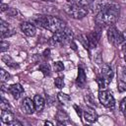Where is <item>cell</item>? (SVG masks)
<instances>
[{
    "mask_svg": "<svg viewBox=\"0 0 126 126\" xmlns=\"http://www.w3.org/2000/svg\"><path fill=\"white\" fill-rule=\"evenodd\" d=\"M42 1H47V2H52V1H55V0H42Z\"/></svg>",
    "mask_w": 126,
    "mask_h": 126,
    "instance_id": "40",
    "label": "cell"
},
{
    "mask_svg": "<svg viewBox=\"0 0 126 126\" xmlns=\"http://www.w3.org/2000/svg\"><path fill=\"white\" fill-rule=\"evenodd\" d=\"M33 21L36 24V26L44 28V29L52 32L53 33L60 32L66 28V23L63 20H61L57 17H53V16L39 15L36 18H34Z\"/></svg>",
    "mask_w": 126,
    "mask_h": 126,
    "instance_id": "1",
    "label": "cell"
},
{
    "mask_svg": "<svg viewBox=\"0 0 126 126\" xmlns=\"http://www.w3.org/2000/svg\"><path fill=\"white\" fill-rule=\"evenodd\" d=\"M98 99H99V102L103 106L110 108V109L114 108L115 100H114V97L110 92L105 91V90H100L98 92Z\"/></svg>",
    "mask_w": 126,
    "mask_h": 126,
    "instance_id": "7",
    "label": "cell"
},
{
    "mask_svg": "<svg viewBox=\"0 0 126 126\" xmlns=\"http://www.w3.org/2000/svg\"><path fill=\"white\" fill-rule=\"evenodd\" d=\"M8 92L13 95L14 98H19L21 94L24 93V89L20 84H13L8 88Z\"/></svg>",
    "mask_w": 126,
    "mask_h": 126,
    "instance_id": "14",
    "label": "cell"
},
{
    "mask_svg": "<svg viewBox=\"0 0 126 126\" xmlns=\"http://www.w3.org/2000/svg\"><path fill=\"white\" fill-rule=\"evenodd\" d=\"M121 49H122V51L126 54V40H124V41L121 43Z\"/></svg>",
    "mask_w": 126,
    "mask_h": 126,
    "instance_id": "35",
    "label": "cell"
},
{
    "mask_svg": "<svg viewBox=\"0 0 126 126\" xmlns=\"http://www.w3.org/2000/svg\"><path fill=\"white\" fill-rule=\"evenodd\" d=\"M0 32H1V38H5V37H8V36H11L15 33L14 32V29L10 27V25L6 22H4L3 20L0 21Z\"/></svg>",
    "mask_w": 126,
    "mask_h": 126,
    "instance_id": "8",
    "label": "cell"
},
{
    "mask_svg": "<svg viewBox=\"0 0 126 126\" xmlns=\"http://www.w3.org/2000/svg\"><path fill=\"white\" fill-rule=\"evenodd\" d=\"M8 125H10V126H22L23 124H22L20 121H18V120H15V119H14V120H13L12 122H10Z\"/></svg>",
    "mask_w": 126,
    "mask_h": 126,
    "instance_id": "33",
    "label": "cell"
},
{
    "mask_svg": "<svg viewBox=\"0 0 126 126\" xmlns=\"http://www.w3.org/2000/svg\"><path fill=\"white\" fill-rule=\"evenodd\" d=\"M100 76L103 78L104 83H105V85H106V87H107V86L110 84L111 80H112V77H113V71H112V69H111L108 65H104V66L102 67Z\"/></svg>",
    "mask_w": 126,
    "mask_h": 126,
    "instance_id": "12",
    "label": "cell"
},
{
    "mask_svg": "<svg viewBox=\"0 0 126 126\" xmlns=\"http://www.w3.org/2000/svg\"><path fill=\"white\" fill-rule=\"evenodd\" d=\"M86 81H87V77H86V73L82 68H79L78 71V77H77V85L81 88H83L86 85Z\"/></svg>",
    "mask_w": 126,
    "mask_h": 126,
    "instance_id": "17",
    "label": "cell"
},
{
    "mask_svg": "<svg viewBox=\"0 0 126 126\" xmlns=\"http://www.w3.org/2000/svg\"><path fill=\"white\" fill-rule=\"evenodd\" d=\"M80 41L83 43V45H84L87 49H90V44H89V40H88L87 34H81V36H80Z\"/></svg>",
    "mask_w": 126,
    "mask_h": 126,
    "instance_id": "27",
    "label": "cell"
},
{
    "mask_svg": "<svg viewBox=\"0 0 126 126\" xmlns=\"http://www.w3.org/2000/svg\"><path fill=\"white\" fill-rule=\"evenodd\" d=\"M57 97H58L59 101L62 102V103H68L70 101V96L68 94H64V93H59L58 95H57Z\"/></svg>",
    "mask_w": 126,
    "mask_h": 126,
    "instance_id": "22",
    "label": "cell"
},
{
    "mask_svg": "<svg viewBox=\"0 0 126 126\" xmlns=\"http://www.w3.org/2000/svg\"><path fill=\"white\" fill-rule=\"evenodd\" d=\"M9 46H10L9 42H7V41L2 39V41H1V52H5L6 50H8Z\"/></svg>",
    "mask_w": 126,
    "mask_h": 126,
    "instance_id": "31",
    "label": "cell"
},
{
    "mask_svg": "<svg viewBox=\"0 0 126 126\" xmlns=\"http://www.w3.org/2000/svg\"><path fill=\"white\" fill-rule=\"evenodd\" d=\"M90 6H91L92 11L94 13L97 14L100 11H103V10H106V9H109L112 7H116L119 5H118V3H116L113 0H94Z\"/></svg>",
    "mask_w": 126,
    "mask_h": 126,
    "instance_id": "5",
    "label": "cell"
},
{
    "mask_svg": "<svg viewBox=\"0 0 126 126\" xmlns=\"http://www.w3.org/2000/svg\"><path fill=\"white\" fill-rule=\"evenodd\" d=\"M0 106H1V109H10L11 110V106L9 104V101L7 99H5L3 96H2V99H1Z\"/></svg>",
    "mask_w": 126,
    "mask_h": 126,
    "instance_id": "28",
    "label": "cell"
},
{
    "mask_svg": "<svg viewBox=\"0 0 126 126\" xmlns=\"http://www.w3.org/2000/svg\"><path fill=\"white\" fill-rule=\"evenodd\" d=\"M94 0H67L68 4H72V5H78V6H82V7H87L90 6L93 3Z\"/></svg>",
    "mask_w": 126,
    "mask_h": 126,
    "instance_id": "18",
    "label": "cell"
},
{
    "mask_svg": "<svg viewBox=\"0 0 126 126\" xmlns=\"http://www.w3.org/2000/svg\"><path fill=\"white\" fill-rule=\"evenodd\" d=\"M7 14H8L9 16L13 17V16H16V15H17V11H16L15 9H13V8H10V9L7 11Z\"/></svg>",
    "mask_w": 126,
    "mask_h": 126,
    "instance_id": "32",
    "label": "cell"
},
{
    "mask_svg": "<svg viewBox=\"0 0 126 126\" xmlns=\"http://www.w3.org/2000/svg\"><path fill=\"white\" fill-rule=\"evenodd\" d=\"M83 111H84V118L86 121L90 123H94L97 120V114L92 107L87 106Z\"/></svg>",
    "mask_w": 126,
    "mask_h": 126,
    "instance_id": "13",
    "label": "cell"
},
{
    "mask_svg": "<svg viewBox=\"0 0 126 126\" xmlns=\"http://www.w3.org/2000/svg\"><path fill=\"white\" fill-rule=\"evenodd\" d=\"M88 40H89V44H90V48H94L100 38V32L99 30H94L92 32H90L89 34H87Z\"/></svg>",
    "mask_w": 126,
    "mask_h": 126,
    "instance_id": "9",
    "label": "cell"
},
{
    "mask_svg": "<svg viewBox=\"0 0 126 126\" xmlns=\"http://www.w3.org/2000/svg\"><path fill=\"white\" fill-rule=\"evenodd\" d=\"M64 10L68 16H70L71 18L76 19V20L83 19L88 14V9L86 7H82V6H78V5L68 4L64 7Z\"/></svg>",
    "mask_w": 126,
    "mask_h": 126,
    "instance_id": "4",
    "label": "cell"
},
{
    "mask_svg": "<svg viewBox=\"0 0 126 126\" xmlns=\"http://www.w3.org/2000/svg\"><path fill=\"white\" fill-rule=\"evenodd\" d=\"M2 60H3L4 63H5L7 66H9V67H12V68L18 67V65L15 63V61H14L9 55H4V56L2 57Z\"/></svg>",
    "mask_w": 126,
    "mask_h": 126,
    "instance_id": "20",
    "label": "cell"
},
{
    "mask_svg": "<svg viewBox=\"0 0 126 126\" xmlns=\"http://www.w3.org/2000/svg\"><path fill=\"white\" fill-rule=\"evenodd\" d=\"M107 37H108V41L112 44V45H119L121 44L125 39L123 36V33L120 32L115 26H110L108 31H107Z\"/></svg>",
    "mask_w": 126,
    "mask_h": 126,
    "instance_id": "6",
    "label": "cell"
},
{
    "mask_svg": "<svg viewBox=\"0 0 126 126\" xmlns=\"http://www.w3.org/2000/svg\"><path fill=\"white\" fill-rule=\"evenodd\" d=\"M124 60H125V62H126V54L124 55Z\"/></svg>",
    "mask_w": 126,
    "mask_h": 126,
    "instance_id": "41",
    "label": "cell"
},
{
    "mask_svg": "<svg viewBox=\"0 0 126 126\" xmlns=\"http://www.w3.org/2000/svg\"><path fill=\"white\" fill-rule=\"evenodd\" d=\"M119 109L122 112V114L126 117V97H124L120 101V103H119Z\"/></svg>",
    "mask_w": 126,
    "mask_h": 126,
    "instance_id": "26",
    "label": "cell"
},
{
    "mask_svg": "<svg viewBox=\"0 0 126 126\" xmlns=\"http://www.w3.org/2000/svg\"><path fill=\"white\" fill-rule=\"evenodd\" d=\"M122 82H124L126 84V67H122L121 68V72H120V79Z\"/></svg>",
    "mask_w": 126,
    "mask_h": 126,
    "instance_id": "30",
    "label": "cell"
},
{
    "mask_svg": "<svg viewBox=\"0 0 126 126\" xmlns=\"http://www.w3.org/2000/svg\"><path fill=\"white\" fill-rule=\"evenodd\" d=\"M33 102H34L35 110L37 112H40L44 107V99H43V97L41 95H39V94H35L34 97H33Z\"/></svg>",
    "mask_w": 126,
    "mask_h": 126,
    "instance_id": "16",
    "label": "cell"
},
{
    "mask_svg": "<svg viewBox=\"0 0 126 126\" xmlns=\"http://www.w3.org/2000/svg\"><path fill=\"white\" fill-rule=\"evenodd\" d=\"M21 28V31L27 35V36H33L36 32V29L34 27L33 24L32 23H29V22H24L21 24L20 26Z\"/></svg>",
    "mask_w": 126,
    "mask_h": 126,
    "instance_id": "10",
    "label": "cell"
},
{
    "mask_svg": "<svg viewBox=\"0 0 126 126\" xmlns=\"http://www.w3.org/2000/svg\"><path fill=\"white\" fill-rule=\"evenodd\" d=\"M119 14H120V6L112 7L95 14L94 22L99 27H105V26L110 27L116 23V21L119 18Z\"/></svg>",
    "mask_w": 126,
    "mask_h": 126,
    "instance_id": "2",
    "label": "cell"
},
{
    "mask_svg": "<svg viewBox=\"0 0 126 126\" xmlns=\"http://www.w3.org/2000/svg\"><path fill=\"white\" fill-rule=\"evenodd\" d=\"M39 70L42 72L44 76H49L50 75V66L46 63H43L39 66Z\"/></svg>",
    "mask_w": 126,
    "mask_h": 126,
    "instance_id": "21",
    "label": "cell"
},
{
    "mask_svg": "<svg viewBox=\"0 0 126 126\" xmlns=\"http://www.w3.org/2000/svg\"><path fill=\"white\" fill-rule=\"evenodd\" d=\"M22 109L26 114H32L35 110L33 100H32L30 97L24 98V100L22 101Z\"/></svg>",
    "mask_w": 126,
    "mask_h": 126,
    "instance_id": "11",
    "label": "cell"
},
{
    "mask_svg": "<svg viewBox=\"0 0 126 126\" xmlns=\"http://www.w3.org/2000/svg\"><path fill=\"white\" fill-rule=\"evenodd\" d=\"M54 85L56 88L58 89H62L64 87V80L62 77H57L55 80H54Z\"/></svg>",
    "mask_w": 126,
    "mask_h": 126,
    "instance_id": "25",
    "label": "cell"
},
{
    "mask_svg": "<svg viewBox=\"0 0 126 126\" xmlns=\"http://www.w3.org/2000/svg\"><path fill=\"white\" fill-rule=\"evenodd\" d=\"M74 108L76 109V111H77V113H78V115H82V110H81V108L80 107H78L77 105H74Z\"/></svg>",
    "mask_w": 126,
    "mask_h": 126,
    "instance_id": "36",
    "label": "cell"
},
{
    "mask_svg": "<svg viewBox=\"0 0 126 126\" xmlns=\"http://www.w3.org/2000/svg\"><path fill=\"white\" fill-rule=\"evenodd\" d=\"M14 114L10 109H2L1 111V121L3 123L9 124L14 120Z\"/></svg>",
    "mask_w": 126,
    "mask_h": 126,
    "instance_id": "15",
    "label": "cell"
},
{
    "mask_svg": "<svg viewBox=\"0 0 126 126\" xmlns=\"http://www.w3.org/2000/svg\"><path fill=\"white\" fill-rule=\"evenodd\" d=\"M53 69L55 72H61L64 70V65L61 61H57V62H54L53 64Z\"/></svg>",
    "mask_w": 126,
    "mask_h": 126,
    "instance_id": "24",
    "label": "cell"
},
{
    "mask_svg": "<svg viewBox=\"0 0 126 126\" xmlns=\"http://www.w3.org/2000/svg\"><path fill=\"white\" fill-rule=\"evenodd\" d=\"M117 85H118V91H119L120 93H122V92H125V91H126V84H125L124 82H122L121 80H118Z\"/></svg>",
    "mask_w": 126,
    "mask_h": 126,
    "instance_id": "29",
    "label": "cell"
},
{
    "mask_svg": "<svg viewBox=\"0 0 126 126\" xmlns=\"http://www.w3.org/2000/svg\"><path fill=\"white\" fill-rule=\"evenodd\" d=\"M49 53H50V50H49V49H46V50L44 51V53H43V54H44V57H48V56H49Z\"/></svg>",
    "mask_w": 126,
    "mask_h": 126,
    "instance_id": "37",
    "label": "cell"
},
{
    "mask_svg": "<svg viewBox=\"0 0 126 126\" xmlns=\"http://www.w3.org/2000/svg\"><path fill=\"white\" fill-rule=\"evenodd\" d=\"M44 124H45V125H50V126H52V125H53V123H51V122H49V121H45V122H44Z\"/></svg>",
    "mask_w": 126,
    "mask_h": 126,
    "instance_id": "38",
    "label": "cell"
},
{
    "mask_svg": "<svg viewBox=\"0 0 126 126\" xmlns=\"http://www.w3.org/2000/svg\"><path fill=\"white\" fill-rule=\"evenodd\" d=\"M72 39H73V32L72 30L66 27L64 30L54 32L53 35L50 37L48 43L52 47H60L68 42H71Z\"/></svg>",
    "mask_w": 126,
    "mask_h": 126,
    "instance_id": "3",
    "label": "cell"
},
{
    "mask_svg": "<svg viewBox=\"0 0 126 126\" xmlns=\"http://www.w3.org/2000/svg\"><path fill=\"white\" fill-rule=\"evenodd\" d=\"M56 117H57V120L59 121L60 124H65V123L69 122V119H68L69 117H68V115L64 111H58Z\"/></svg>",
    "mask_w": 126,
    "mask_h": 126,
    "instance_id": "19",
    "label": "cell"
},
{
    "mask_svg": "<svg viewBox=\"0 0 126 126\" xmlns=\"http://www.w3.org/2000/svg\"><path fill=\"white\" fill-rule=\"evenodd\" d=\"M122 33H123V36H124V39L126 40V31H124V32H123Z\"/></svg>",
    "mask_w": 126,
    "mask_h": 126,
    "instance_id": "39",
    "label": "cell"
},
{
    "mask_svg": "<svg viewBox=\"0 0 126 126\" xmlns=\"http://www.w3.org/2000/svg\"><path fill=\"white\" fill-rule=\"evenodd\" d=\"M10 8H9V6L7 5V4H4V3H2L1 4V6H0V10H1V12H5V11H8Z\"/></svg>",
    "mask_w": 126,
    "mask_h": 126,
    "instance_id": "34",
    "label": "cell"
},
{
    "mask_svg": "<svg viewBox=\"0 0 126 126\" xmlns=\"http://www.w3.org/2000/svg\"><path fill=\"white\" fill-rule=\"evenodd\" d=\"M0 78H1V81L4 83V82H8L10 79H11V76L8 72H6L4 69H1L0 70Z\"/></svg>",
    "mask_w": 126,
    "mask_h": 126,
    "instance_id": "23",
    "label": "cell"
}]
</instances>
